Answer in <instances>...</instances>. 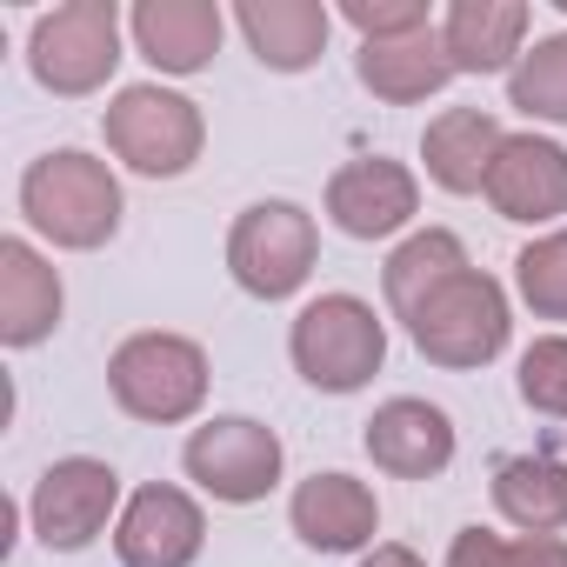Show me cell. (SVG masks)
<instances>
[{
	"instance_id": "1",
	"label": "cell",
	"mask_w": 567,
	"mask_h": 567,
	"mask_svg": "<svg viewBox=\"0 0 567 567\" xmlns=\"http://www.w3.org/2000/svg\"><path fill=\"white\" fill-rule=\"evenodd\" d=\"M21 214H28V227L41 240H54L68 254H94V247H107L121 234L127 200H121V181H114L107 161H94L81 147H54V154L28 161Z\"/></svg>"
},
{
	"instance_id": "2",
	"label": "cell",
	"mask_w": 567,
	"mask_h": 567,
	"mask_svg": "<svg viewBox=\"0 0 567 567\" xmlns=\"http://www.w3.org/2000/svg\"><path fill=\"white\" fill-rule=\"evenodd\" d=\"M295 374L321 394H361L388 361V321L361 295H321L288 328Z\"/></svg>"
},
{
	"instance_id": "3",
	"label": "cell",
	"mask_w": 567,
	"mask_h": 567,
	"mask_svg": "<svg viewBox=\"0 0 567 567\" xmlns=\"http://www.w3.org/2000/svg\"><path fill=\"white\" fill-rule=\"evenodd\" d=\"M207 354L200 341L187 334H127L114 354H107V394L121 414L147 421V427H174V421H194L200 401H207Z\"/></svg>"
},
{
	"instance_id": "4",
	"label": "cell",
	"mask_w": 567,
	"mask_h": 567,
	"mask_svg": "<svg viewBox=\"0 0 567 567\" xmlns=\"http://www.w3.org/2000/svg\"><path fill=\"white\" fill-rule=\"evenodd\" d=\"M401 328H408V341L421 348V361H434V368H447V374H467V368H487V361L507 348L514 315H507L501 280L481 274V267H467V274L447 280V288H434Z\"/></svg>"
},
{
	"instance_id": "5",
	"label": "cell",
	"mask_w": 567,
	"mask_h": 567,
	"mask_svg": "<svg viewBox=\"0 0 567 567\" xmlns=\"http://www.w3.org/2000/svg\"><path fill=\"white\" fill-rule=\"evenodd\" d=\"M101 134H107V154L147 181H181L200 147H207V121L187 94L161 87V81H134L107 101L101 114Z\"/></svg>"
},
{
	"instance_id": "6",
	"label": "cell",
	"mask_w": 567,
	"mask_h": 567,
	"mask_svg": "<svg viewBox=\"0 0 567 567\" xmlns=\"http://www.w3.org/2000/svg\"><path fill=\"white\" fill-rule=\"evenodd\" d=\"M315 260H321V227H315V214L301 200H254L227 227V274L254 301L301 295Z\"/></svg>"
},
{
	"instance_id": "7",
	"label": "cell",
	"mask_w": 567,
	"mask_h": 567,
	"mask_svg": "<svg viewBox=\"0 0 567 567\" xmlns=\"http://www.w3.org/2000/svg\"><path fill=\"white\" fill-rule=\"evenodd\" d=\"M28 68L61 101L101 94L121 68V8L114 0H61L28 34Z\"/></svg>"
},
{
	"instance_id": "8",
	"label": "cell",
	"mask_w": 567,
	"mask_h": 567,
	"mask_svg": "<svg viewBox=\"0 0 567 567\" xmlns=\"http://www.w3.org/2000/svg\"><path fill=\"white\" fill-rule=\"evenodd\" d=\"M181 467L200 494L227 501V507H254L280 487V467H288V447L280 434L254 414H214L187 434L181 447Z\"/></svg>"
},
{
	"instance_id": "9",
	"label": "cell",
	"mask_w": 567,
	"mask_h": 567,
	"mask_svg": "<svg viewBox=\"0 0 567 567\" xmlns=\"http://www.w3.org/2000/svg\"><path fill=\"white\" fill-rule=\"evenodd\" d=\"M114 507H121V474H114L107 461H94V454L54 461V467L34 481V501H28L34 540H41L48 554H81L87 540H101L107 520H114Z\"/></svg>"
},
{
	"instance_id": "10",
	"label": "cell",
	"mask_w": 567,
	"mask_h": 567,
	"mask_svg": "<svg viewBox=\"0 0 567 567\" xmlns=\"http://www.w3.org/2000/svg\"><path fill=\"white\" fill-rule=\"evenodd\" d=\"M207 540V514L187 487L174 481H147L127 494L121 520H114V554L121 567H194Z\"/></svg>"
},
{
	"instance_id": "11",
	"label": "cell",
	"mask_w": 567,
	"mask_h": 567,
	"mask_svg": "<svg viewBox=\"0 0 567 567\" xmlns=\"http://www.w3.org/2000/svg\"><path fill=\"white\" fill-rule=\"evenodd\" d=\"M421 214V181L414 167L388 161V154H361L348 167H334L328 181V220L348 240H388Z\"/></svg>"
},
{
	"instance_id": "12",
	"label": "cell",
	"mask_w": 567,
	"mask_h": 567,
	"mask_svg": "<svg viewBox=\"0 0 567 567\" xmlns=\"http://www.w3.org/2000/svg\"><path fill=\"white\" fill-rule=\"evenodd\" d=\"M487 207L520 227H547L567 214V147L547 134H507L487 167Z\"/></svg>"
},
{
	"instance_id": "13",
	"label": "cell",
	"mask_w": 567,
	"mask_h": 567,
	"mask_svg": "<svg viewBox=\"0 0 567 567\" xmlns=\"http://www.w3.org/2000/svg\"><path fill=\"white\" fill-rule=\"evenodd\" d=\"M361 447H368V461H374L381 474H394V481H434V474H447V461H454V421H447V408H434V401H421V394H394V401L374 408Z\"/></svg>"
},
{
	"instance_id": "14",
	"label": "cell",
	"mask_w": 567,
	"mask_h": 567,
	"mask_svg": "<svg viewBox=\"0 0 567 567\" xmlns=\"http://www.w3.org/2000/svg\"><path fill=\"white\" fill-rule=\"evenodd\" d=\"M288 527L301 534V547L315 554H368L381 534V501L368 481L354 474H308L288 501Z\"/></svg>"
},
{
	"instance_id": "15",
	"label": "cell",
	"mask_w": 567,
	"mask_h": 567,
	"mask_svg": "<svg viewBox=\"0 0 567 567\" xmlns=\"http://www.w3.org/2000/svg\"><path fill=\"white\" fill-rule=\"evenodd\" d=\"M61 274L34 240H0V348H41L61 328Z\"/></svg>"
},
{
	"instance_id": "16",
	"label": "cell",
	"mask_w": 567,
	"mask_h": 567,
	"mask_svg": "<svg viewBox=\"0 0 567 567\" xmlns=\"http://www.w3.org/2000/svg\"><path fill=\"white\" fill-rule=\"evenodd\" d=\"M234 28L247 34V48H254L260 68H274V74H308L328 54L334 14L321 8V0H240Z\"/></svg>"
},
{
	"instance_id": "17",
	"label": "cell",
	"mask_w": 567,
	"mask_h": 567,
	"mask_svg": "<svg viewBox=\"0 0 567 567\" xmlns=\"http://www.w3.org/2000/svg\"><path fill=\"white\" fill-rule=\"evenodd\" d=\"M141 61H154L161 74H200L220 54V28L227 14L214 0H141L127 14Z\"/></svg>"
},
{
	"instance_id": "18",
	"label": "cell",
	"mask_w": 567,
	"mask_h": 567,
	"mask_svg": "<svg viewBox=\"0 0 567 567\" xmlns=\"http://www.w3.org/2000/svg\"><path fill=\"white\" fill-rule=\"evenodd\" d=\"M527 0H454L441 14L454 74H514V61L527 54Z\"/></svg>"
},
{
	"instance_id": "19",
	"label": "cell",
	"mask_w": 567,
	"mask_h": 567,
	"mask_svg": "<svg viewBox=\"0 0 567 567\" xmlns=\"http://www.w3.org/2000/svg\"><path fill=\"white\" fill-rule=\"evenodd\" d=\"M354 74H361V87H368L374 101H388V107H414V101L441 94V87L454 81L441 21L421 28V34H401V41H361Z\"/></svg>"
},
{
	"instance_id": "20",
	"label": "cell",
	"mask_w": 567,
	"mask_h": 567,
	"mask_svg": "<svg viewBox=\"0 0 567 567\" xmlns=\"http://www.w3.org/2000/svg\"><path fill=\"white\" fill-rule=\"evenodd\" d=\"M507 127L487 114V107H447L427 121L421 134V161H427V181L441 194H481L487 187V167L501 154Z\"/></svg>"
},
{
	"instance_id": "21",
	"label": "cell",
	"mask_w": 567,
	"mask_h": 567,
	"mask_svg": "<svg viewBox=\"0 0 567 567\" xmlns=\"http://www.w3.org/2000/svg\"><path fill=\"white\" fill-rule=\"evenodd\" d=\"M494 507L520 534H560L567 527V467L554 454H501L494 461Z\"/></svg>"
},
{
	"instance_id": "22",
	"label": "cell",
	"mask_w": 567,
	"mask_h": 567,
	"mask_svg": "<svg viewBox=\"0 0 567 567\" xmlns=\"http://www.w3.org/2000/svg\"><path fill=\"white\" fill-rule=\"evenodd\" d=\"M467 267H474V260H467L461 234H447V227H421V234H408V240L388 254V267H381V295H388L394 321H408L434 288H447V280L467 274Z\"/></svg>"
},
{
	"instance_id": "23",
	"label": "cell",
	"mask_w": 567,
	"mask_h": 567,
	"mask_svg": "<svg viewBox=\"0 0 567 567\" xmlns=\"http://www.w3.org/2000/svg\"><path fill=\"white\" fill-rule=\"evenodd\" d=\"M507 107L527 114V121H554L567 127V34H547L534 41L514 74H507Z\"/></svg>"
},
{
	"instance_id": "24",
	"label": "cell",
	"mask_w": 567,
	"mask_h": 567,
	"mask_svg": "<svg viewBox=\"0 0 567 567\" xmlns=\"http://www.w3.org/2000/svg\"><path fill=\"white\" fill-rule=\"evenodd\" d=\"M514 295L534 308V321H567V227L514 254Z\"/></svg>"
},
{
	"instance_id": "25",
	"label": "cell",
	"mask_w": 567,
	"mask_h": 567,
	"mask_svg": "<svg viewBox=\"0 0 567 567\" xmlns=\"http://www.w3.org/2000/svg\"><path fill=\"white\" fill-rule=\"evenodd\" d=\"M514 388H520V401H527L534 414L567 421V334L527 341V354H520V368H514Z\"/></svg>"
},
{
	"instance_id": "26",
	"label": "cell",
	"mask_w": 567,
	"mask_h": 567,
	"mask_svg": "<svg viewBox=\"0 0 567 567\" xmlns=\"http://www.w3.org/2000/svg\"><path fill=\"white\" fill-rule=\"evenodd\" d=\"M341 21H348L361 41H401V34H421V28H434L427 0H348V8H341Z\"/></svg>"
},
{
	"instance_id": "27",
	"label": "cell",
	"mask_w": 567,
	"mask_h": 567,
	"mask_svg": "<svg viewBox=\"0 0 567 567\" xmlns=\"http://www.w3.org/2000/svg\"><path fill=\"white\" fill-rule=\"evenodd\" d=\"M447 567H514V540H501L487 527H461L447 547Z\"/></svg>"
},
{
	"instance_id": "28",
	"label": "cell",
	"mask_w": 567,
	"mask_h": 567,
	"mask_svg": "<svg viewBox=\"0 0 567 567\" xmlns=\"http://www.w3.org/2000/svg\"><path fill=\"white\" fill-rule=\"evenodd\" d=\"M514 567H567V540L560 534H520L514 540Z\"/></svg>"
},
{
	"instance_id": "29",
	"label": "cell",
	"mask_w": 567,
	"mask_h": 567,
	"mask_svg": "<svg viewBox=\"0 0 567 567\" xmlns=\"http://www.w3.org/2000/svg\"><path fill=\"white\" fill-rule=\"evenodd\" d=\"M361 567H427L414 547H401V540H374L368 554H361Z\"/></svg>"
},
{
	"instance_id": "30",
	"label": "cell",
	"mask_w": 567,
	"mask_h": 567,
	"mask_svg": "<svg viewBox=\"0 0 567 567\" xmlns=\"http://www.w3.org/2000/svg\"><path fill=\"white\" fill-rule=\"evenodd\" d=\"M554 8H560V14H567V0H554Z\"/></svg>"
}]
</instances>
